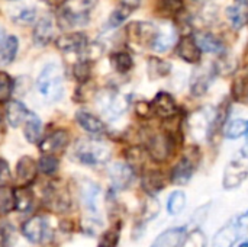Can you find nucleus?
Here are the masks:
<instances>
[{
	"label": "nucleus",
	"mask_w": 248,
	"mask_h": 247,
	"mask_svg": "<svg viewBox=\"0 0 248 247\" xmlns=\"http://www.w3.org/2000/svg\"><path fill=\"white\" fill-rule=\"evenodd\" d=\"M248 134V121L234 119L224 127V135L228 140H237Z\"/></svg>",
	"instance_id": "nucleus-27"
},
{
	"label": "nucleus",
	"mask_w": 248,
	"mask_h": 247,
	"mask_svg": "<svg viewBox=\"0 0 248 247\" xmlns=\"http://www.w3.org/2000/svg\"><path fill=\"white\" fill-rule=\"evenodd\" d=\"M227 16H228V20L230 23L232 25L234 29H240L246 25L247 22V16H248V10L241 7V6H230L227 9Z\"/></svg>",
	"instance_id": "nucleus-33"
},
{
	"label": "nucleus",
	"mask_w": 248,
	"mask_h": 247,
	"mask_svg": "<svg viewBox=\"0 0 248 247\" xmlns=\"http://www.w3.org/2000/svg\"><path fill=\"white\" fill-rule=\"evenodd\" d=\"M118 242H119V231L118 230H109L102 236L99 247H116Z\"/></svg>",
	"instance_id": "nucleus-45"
},
{
	"label": "nucleus",
	"mask_w": 248,
	"mask_h": 247,
	"mask_svg": "<svg viewBox=\"0 0 248 247\" xmlns=\"http://www.w3.org/2000/svg\"><path fill=\"white\" fill-rule=\"evenodd\" d=\"M110 183L115 189H128L134 182V169L128 163H115L108 169Z\"/></svg>",
	"instance_id": "nucleus-9"
},
{
	"label": "nucleus",
	"mask_w": 248,
	"mask_h": 247,
	"mask_svg": "<svg viewBox=\"0 0 248 247\" xmlns=\"http://www.w3.org/2000/svg\"><path fill=\"white\" fill-rule=\"evenodd\" d=\"M10 181H12L10 169H9L7 163L3 159H0V185H9Z\"/></svg>",
	"instance_id": "nucleus-48"
},
{
	"label": "nucleus",
	"mask_w": 248,
	"mask_h": 247,
	"mask_svg": "<svg viewBox=\"0 0 248 247\" xmlns=\"http://www.w3.org/2000/svg\"><path fill=\"white\" fill-rule=\"evenodd\" d=\"M99 106L102 109L103 114L110 115V116H116L121 115L126 111L128 108V102L125 100L124 96L115 93V92H105L99 96Z\"/></svg>",
	"instance_id": "nucleus-10"
},
{
	"label": "nucleus",
	"mask_w": 248,
	"mask_h": 247,
	"mask_svg": "<svg viewBox=\"0 0 248 247\" xmlns=\"http://www.w3.org/2000/svg\"><path fill=\"white\" fill-rule=\"evenodd\" d=\"M141 186L142 191L148 195V197H155L158 192H161L166 186V179L164 175L160 170L155 169H150L142 175L141 179Z\"/></svg>",
	"instance_id": "nucleus-14"
},
{
	"label": "nucleus",
	"mask_w": 248,
	"mask_h": 247,
	"mask_svg": "<svg viewBox=\"0 0 248 247\" xmlns=\"http://www.w3.org/2000/svg\"><path fill=\"white\" fill-rule=\"evenodd\" d=\"M76 156L86 166H97L110 159V148L97 140H80L76 144Z\"/></svg>",
	"instance_id": "nucleus-4"
},
{
	"label": "nucleus",
	"mask_w": 248,
	"mask_h": 247,
	"mask_svg": "<svg viewBox=\"0 0 248 247\" xmlns=\"http://www.w3.org/2000/svg\"><path fill=\"white\" fill-rule=\"evenodd\" d=\"M176 38L177 36L173 29H160L158 32H155L151 41V48L157 52H164L174 45Z\"/></svg>",
	"instance_id": "nucleus-23"
},
{
	"label": "nucleus",
	"mask_w": 248,
	"mask_h": 247,
	"mask_svg": "<svg viewBox=\"0 0 248 247\" xmlns=\"http://www.w3.org/2000/svg\"><path fill=\"white\" fill-rule=\"evenodd\" d=\"M29 111L26 109V106L19 102V100H12L9 102L7 108H6V119L9 122L10 127H19L22 122H25L29 116Z\"/></svg>",
	"instance_id": "nucleus-21"
},
{
	"label": "nucleus",
	"mask_w": 248,
	"mask_h": 247,
	"mask_svg": "<svg viewBox=\"0 0 248 247\" xmlns=\"http://www.w3.org/2000/svg\"><path fill=\"white\" fill-rule=\"evenodd\" d=\"M38 173V165L32 157L23 156L16 165V182L19 188H26L31 185Z\"/></svg>",
	"instance_id": "nucleus-11"
},
{
	"label": "nucleus",
	"mask_w": 248,
	"mask_h": 247,
	"mask_svg": "<svg viewBox=\"0 0 248 247\" xmlns=\"http://www.w3.org/2000/svg\"><path fill=\"white\" fill-rule=\"evenodd\" d=\"M1 38H3V29L0 28V42H1Z\"/></svg>",
	"instance_id": "nucleus-53"
},
{
	"label": "nucleus",
	"mask_w": 248,
	"mask_h": 247,
	"mask_svg": "<svg viewBox=\"0 0 248 247\" xmlns=\"http://www.w3.org/2000/svg\"><path fill=\"white\" fill-rule=\"evenodd\" d=\"M76 118H77V122L78 125L87 131L89 134H93V135H99V134H103L105 132V124L103 121H100L97 116H94L93 114L90 112H86V111H78L76 114Z\"/></svg>",
	"instance_id": "nucleus-20"
},
{
	"label": "nucleus",
	"mask_w": 248,
	"mask_h": 247,
	"mask_svg": "<svg viewBox=\"0 0 248 247\" xmlns=\"http://www.w3.org/2000/svg\"><path fill=\"white\" fill-rule=\"evenodd\" d=\"M193 156H195V153L185 154L174 165V167L171 170V176H170V179L174 185H186L190 182V179L196 170V166H198L196 165L198 160Z\"/></svg>",
	"instance_id": "nucleus-7"
},
{
	"label": "nucleus",
	"mask_w": 248,
	"mask_h": 247,
	"mask_svg": "<svg viewBox=\"0 0 248 247\" xmlns=\"http://www.w3.org/2000/svg\"><path fill=\"white\" fill-rule=\"evenodd\" d=\"M70 135L65 130H58L52 134H49L48 137H45L41 144H39V150L45 154H55L60 153L65 148V146L68 144Z\"/></svg>",
	"instance_id": "nucleus-12"
},
{
	"label": "nucleus",
	"mask_w": 248,
	"mask_h": 247,
	"mask_svg": "<svg viewBox=\"0 0 248 247\" xmlns=\"http://www.w3.org/2000/svg\"><path fill=\"white\" fill-rule=\"evenodd\" d=\"M134 109H135V114H137L140 118H147V116L150 115V112L153 111V109H151V103H148V102H145V100L137 102L135 106H134Z\"/></svg>",
	"instance_id": "nucleus-47"
},
{
	"label": "nucleus",
	"mask_w": 248,
	"mask_h": 247,
	"mask_svg": "<svg viewBox=\"0 0 248 247\" xmlns=\"http://www.w3.org/2000/svg\"><path fill=\"white\" fill-rule=\"evenodd\" d=\"M73 74H74L76 80L80 82L81 84L87 83L89 79H90V74H92V66H90V63L89 61H84V60L78 61L74 66V68H73Z\"/></svg>",
	"instance_id": "nucleus-37"
},
{
	"label": "nucleus",
	"mask_w": 248,
	"mask_h": 247,
	"mask_svg": "<svg viewBox=\"0 0 248 247\" xmlns=\"http://www.w3.org/2000/svg\"><path fill=\"white\" fill-rule=\"evenodd\" d=\"M45 1L51 6H58V4H62L65 0H45Z\"/></svg>",
	"instance_id": "nucleus-51"
},
{
	"label": "nucleus",
	"mask_w": 248,
	"mask_h": 247,
	"mask_svg": "<svg viewBox=\"0 0 248 247\" xmlns=\"http://www.w3.org/2000/svg\"><path fill=\"white\" fill-rule=\"evenodd\" d=\"M195 1H198V3H206V1H209V0H195Z\"/></svg>",
	"instance_id": "nucleus-54"
},
{
	"label": "nucleus",
	"mask_w": 248,
	"mask_h": 247,
	"mask_svg": "<svg viewBox=\"0 0 248 247\" xmlns=\"http://www.w3.org/2000/svg\"><path fill=\"white\" fill-rule=\"evenodd\" d=\"M248 178V150L244 147L235 154L224 170L222 186L227 191L240 188Z\"/></svg>",
	"instance_id": "nucleus-5"
},
{
	"label": "nucleus",
	"mask_w": 248,
	"mask_h": 247,
	"mask_svg": "<svg viewBox=\"0 0 248 247\" xmlns=\"http://www.w3.org/2000/svg\"><path fill=\"white\" fill-rule=\"evenodd\" d=\"M15 242H16L15 227L10 224H1L0 226V246L13 247Z\"/></svg>",
	"instance_id": "nucleus-40"
},
{
	"label": "nucleus",
	"mask_w": 248,
	"mask_h": 247,
	"mask_svg": "<svg viewBox=\"0 0 248 247\" xmlns=\"http://www.w3.org/2000/svg\"><path fill=\"white\" fill-rule=\"evenodd\" d=\"M145 153H147V150H144V148H141L138 146H134V147L128 148L126 150V154H125L126 156V160H128V165L131 167L141 166L144 163V160H145Z\"/></svg>",
	"instance_id": "nucleus-38"
},
{
	"label": "nucleus",
	"mask_w": 248,
	"mask_h": 247,
	"mask_svg": "<svg viewBox=\"0 0 248 247\" xmlns=\"http://www.w3.org/2000/svg\"><path fill=\"white\" fill-rule=\"evenodd\" d=\"M141 1L142 0H119V6H122V7L128 9L129 12H132L141 4Z\"/></svg>",
	"instance_id": "nucleus-49"
},
{
	"label": "nucleus",
	"mask_w": 248,
	"mask_h": 247,
	"mask_svg": "<svg viewBox=\"0 0 248 247\" xmlns=\"http://www.w3.org/2000/svg\"><path fill=\"white\" fill-rule=\"evenodd\" d=\"M238 247H248V240L247 242H244V243H241Z\"/></svg>",
	"instance_id": "nucleus-52"
},
{
	"label": "nucleus",
	"mask_w": 248,
	"mask_h": 247,
	"mask_svg": "<svg viewBox=\"0 0 248 247\" xmlns=\"http://www.w3.org/2000/svg\"><path fill=\"white\" fill-rule=\"evenodd\" d=\"M15 207V189L9 185H0V214H9Z\"/></svg>",
	"instance_id": "nucleus-29"
},
{
	"label": "nucleus",
	"mask_w": 248,
	"mask_h": 247,
	"mask_svg": "<svg viewBox=\"0 0 248 247\" xmlns=\"http://www.w3.org/2000/svg\"><path fill=\"white\" fill-rule=\"evenodd\" d=\"M174 147H176V137L173 132L163 130L158 132H154L153 135H150L147 138V154L157 163H164L167 162L173 153H174Z\"/></svg>",
	"instance_id": "nucleus-3"
},
{
	"label": "nucleus",
	"mask_w": 248,
	"mask_h": 247,
	"mask_svg": "<svg viewBox=\"0 0 248 247\" xmlns=\"http://www.w3.org/2000/svg\"><path fill=\"white\" fill-rule=\"evenodd\" d=\"M35 19H36V9L33 7H25L13 17V20L19 25H32Z\"/></svg>",
	"instance_id": "nucleus-42"
},
{
	"label": "nucleus",
	"mask_w": 248,
	"mask_h": 247,
	"mask_svg": "<svg viewBox=\"0 0 248 247\" xmlns=\"http://www.w3.org/2000/svg\"><path fill=\"white\" fill-rule=\"evenodd\" d=\"M46 204L49 208H52L57 213H64L70 208L71 201L70 195L65 191H60L55 188H49L46 192Z\"/></svg>",
	"instance_id": "nucleus-22"
},
{
	"label": "nucleus",
	"mask_w": 248,
	"mask_h": 247,
	"mask_svg": "<svg viewBox=\"0 0 248 247\" xmlns=\"http://www.w3.org/2000/svg\"><path fill=\"white\" fill-rule=\"evenodd\" d=\"M96 0H65L61 4L60 22L65 20V26L83 25L89 19V13L93 10Z\"/></svg>",
	"instance_id": "nucleus-6"
},
{
	"label": "nucleus",
	"mask_w": 248,
	"mask_h": 247,
	"mask_svg": "<svg viewBox=\"0 0 248 247\" xmlns=\"http://www.w3.org/2000/svg\"><path fill=\"white\" fill-rule=\"evenodd\" d=\"M55 45L61 51L67 52H74V51H83V48L87 45V39L83 33L80 32H71V33H64L55 39Z\"/></svg>",
	"instance_id": "nucleus-18"
},
{
	"label": "nucleus",
	"mask_w": 248,
	"mask_h": 247,
	"mask_svg": "<svg viewBox=\"0 0 248 247\" xmlns=\"http://www.w3.org/2000/svg\"><path fill=\"white\" fill-rule=\"evenodd\" d=\"M33 41L38 45H46L52 41L54 38V20L51 16H44L41 17L35 28H33Z\"/></svg>",
	"instance_id": "nucleus-19"
},
{
	"label": "nucleus",
	"mask_w": 248,
	"mask_h": 247,
	"mask_svg": "<svg viewBox=\"0 0 248 247\" xmlns=\"http://www.w3.org/2000/svg\"><path fill=\"white\" fill-rule=\"evenodd\" d=\"M182 247H206V236L202 230L196 229L192 233L186 234Z\"/></svg>",
	"instance_id": "nucleus-36"
},
{
	"label": "nucleus",
	"mask_w": 248,
	"mask_h": 247,
	"mask_svg": "<svg viewBox=\"0 0 248 247\" xmlns=\"http://www.w3.org/2000/svg\"><path fill=\"white\" fill-rule=\"evenodd\" d=\"M129 13H131V12H129L128 9L119 6V7L110 15V17H109V25H110V26H119V25L129 16Z\"/></svg>",
	"instance_id": "nucleus-46"
},
{
	"label": "nucleus",
	"mask_w": 248,
	"mask_h": 247,
	"mask_svg": "<svg viewBox=\"0 0 248 247\" xmlns=\"http://www.w3.org/2000/svg\"><path fill=\"white\" fill-rule=\"evenodd\" d=\"M83 52H84V61H94L97 60L102 52H103V48L99 45V44H87L84 48H83Z\"/></svg>",
	"instance_id": "nucleus-44"
},
{
	"label": "nucleus",
	"mask_w": 248,
	"mask_h": 247,
	"mask_svg": "<svg viewBox=\"0 0 248 247\" xmlns=\"http://www.w3.org/2000/svg\"><path fill=\"white\" fill-rule=\"evenodd\" d=\"M158 211H160V204L155 199V197H148L142 205V221L154 220L158 215Z\"/></svg>",
	"instance_id": "nucleus-35"
},
{
	"label": "nucleus",
	"mask_w": 248,
	"mask_h": 247,
	"mask_svg": "<svg viewBox=\"0 0 248 247\" xmlns=\"http://www.w3.org/2000/svg\"><path fill=\"white\" fill-rule=\"evenodd\" d=\"M177 55L185 60L186 63L190 64H196L201 61L202 57V51L198 47L196 41L193 36H182L180 41L177 42Z\"/></svg>",
	"instance_id": "nucleus-13"
},
{
	"label": "nucleus",
	"mask_w": 248,
	"mask_h": 247,
	"mask_svg": "<svg viewBox=\"0 0 248 247\" xmlns=\"http://www.w3.org/2000/svg\"><path fill=\"white\" fill-rule=\"evenodd\" d=\"M248 230V210L232 217L221 227L212 242V247H234Z\"/></svg>",
	"instance_id": "nucleus-2"
},
{
	"label": "nucleus",
	"mask_w": 248,
	"mask_h": 247,
	"mask_svg": "<svg viewBox=\"0 0 248 247\" xmlns=\"http://www.w3.org/2000/svg\"><path fill=\"white\" fill-rule=\"evenodd\" d=\"M110 63H112L113 68L118 73H128L134 66L132 57L128 52H124V51L113 52L112 57H110Z\"/></svg>",
	"instance_id": "nucleus-34"
},
{
	"label": "nucleus",
	"mask_w": 248,
	"mask_h": 247,
	"mask_svg": "<svg viewBox=\"0 0 248 247\" xmlns=\"http://www.w3.org/2000/svg\"><path fill=\"white\" fill-rule=\"evenodd\" d=\"M186 237V227H173L163 231L151 245V247H182Z\"/></svg>",
	"instance_id": "nucleus-17"
},
{
	"label": "nucleus",
	"mask_w": 248,
	"mask_h": 247,
	"mask_svg": "<svg viewBox=\"0 0 248 247\" xmlns=\"http://www.w3.org/2000/svg\"><path fill=\"white\" fill-rule=\"evenodd\" d=\"M45 229L46 226H45L44 218L39 215H35L22 226V234L31 243H41L45 236Z\"/></svg>",
	"instance_id": "nucleus-16"
},
{
	"label": "nucleus",
	"mask_w": 248,
	"mask_h": 247,
	"mask_svg": "<svg viewBox=\"0 0 248 247\" xmlns=\"http://www.w3.org/2000/svg\"><path fill=\"white\" fill-rule=\"evenodd\" d=\"M235 4L241 6V7H244V9L248 10V0H235Z\"/></svg>",
	"instance_id": "nucleus-50"
},
{
	"label": "nucleus",
	"mask_w": 248,
	"mask_h": 247,
	"mask_svg": "<svg viewBox=\"0 0 248 247\" xmlns=\"http://www.w3.org/2000/svg\"><path fill=\"white\" fill-rule=\"evenodd\" d=\"M38 167L39 170L44 173V175H54L57 170H58V160L54 157V156H49V154H45L41 157L39 163H38Z\"/></svg>",
	"instance_id": "nucleus-41"
},
{
	"label": "nucleus",
	"mask_w": 248,
	"mask_h": 247,
	"mask_svg": "<svg viewBox=\"0 0 248 247\" xmlns=\"http://www.w3.org/2000/svg\"><path fill=\"white\" fill-rule=\"evenodd\" d=\"M171 70V66L170 63L161 60V58H150L148 61V74L151 79H161V77H166Z\"/></svg>",
	"instance_id": "nucleus-30"
},
{
	"label": "nucleus",
	"mask_w": 248,
	"mask_h": 247,
	"mask_svg": "<svg viewBox=\"0 0 248 247\" xmlns=\"http://www.w3.org/2000/svg\"><path fill=\"white\" fill-rule=\"evenodd\" d=\"M151 109L161 119H171L179 114V106L174 98L167 92H160L155 95L151 103Z\"/></svg>",
	"instance_id": "nucleus-8"
},
{
	"label": "nucleus",
	"mask_w": 248,
	"mask_h": 247,
	"mask_svg": "<svg viewBox=\"0 0 248 247\" xmlns=\"http://www.w3.org/2000/svg\"><path fill=\"white\" fill-rule=\"evenodd\" d=\"M80 195H81L84 208L92 215H97L99 214V197H100L99 186L93 182H84L80 188Z\"/></svg>",
	"instance_id": "nucleus-15"
},
{
	"label": "nucleus",
	"mask_w": 248,
	"mask_h": 247,
	"mask_svg": "<svg viewBox=\"0 0 248 247\" xmlns=\"http://www.w3.org/2000/svg\"><path fill=\"white\" fill-rule=\"evenodd\" d=\"M195 41H196L198 47L201 48V51H203V52L222 54L225 51L224 44L217 36H214L211 33H198L195 36Z\"/></svg>",
	"instance_id": "nucleus-24"
},
{
	"label": "nucleus",
	"mask_w": 248,
	"mask_h": 247,
	"mask_svg": "<svg viewBox=\"0 0 248 247\" xmlns=\"http://www.w3.org/2000/svg\"><path fill=\"white\" fill-rule=\"evenodd\" d=\"M13 92V80L7 73L0 71V102H7Z\"/></svg>",
	"instance_id": "nucleus-39"
},
{
	"label": "nucleus",
	"mask_w": 248,
	"mask_h": 247,
	"mask_svg": "<svg viewBox=\"0 0 248 247\" xmlns=\"http://www.w3.org/2000/svg\"><path fill=\"white\" fill-rule=\"evenodd\" d=\"M36 86L41 96L45 100L48 102L60 100L64 95V79H62L61 67L55 63L46 64L38 77Z\"/></svg>",
	"instance_id": "nucleus-1"
},
{
	"label": "nucleus",
	"mask_w": 248,
	"mask_h": 247,
	"mask_svg": "<svg viewBox=\"0 0 248 247\" xmlns=\"http://www.w3.org/2000/svg\"><path fill=\"white\" fill-rule=\"evenodd\" d=\"M212 82V73L206 70H196L190 80V90L195 96H202L206 93Z\"/></svg>",
	"instance_id": "nucleus-25"
},
{
	"label": "nucleus",
	"mask_w": 248,
	"mask_h": 247,
	"mask_svg": "<svg viewBox=\"0 0 248 247\" xmlns=\"http://www.w3.org/2000/svg\"><path fill=\"white\" fill-rule=\"evenodd\" d=\"M186 207V194L183 191H174L167 199V213L170 215H179Z\"/></svg>",
	"instance_id": "nucleus-32"
},
{
	"label": "nucleus",
	"mask_w": 248,
	"mask_h": 247,
	"mask_svg": "<svg viewBox=\"0 0 248 247\" xmlns=\"http://www.w3.org/2000/svg\"><path fill=\"white\" fill-rule=\"evenodd\" d=\"M17 47H19L17 38L13 36V35L7 36L0 45V60H1V63H4V64L12 63L15 60V57H16Z\"/></svg>",
	"instance_id": "nucleus-28"
},
{
	"label": "nucleus",
	"mask_w": 248,
	"mask_h": 247,
	"mask_svg": "<svg viewBox=\"0 0 248 247\" xmlns=\"http://www.w3.org/2000/svg\"><path fill=\"white\" fill-rule=\"evenodd\" d=\"M15 204L16 210L20 213H26L31 210L33 204V195L28 188H17L15 189Z\"/></svg>",
	"instance_id": "nucleus-31"
},
{
	"label": "nucleus",
	"mask_w": 248,
	"mask_h": 247,
	"mask_svg": "<svg viewBox=\"0 0 248 247\" xmlns=\"http://www.w3.org/2000/svg\"><path fill=\"white\" fill-rule=\"evenodd\" d=\"M182 0H158V9L167 15H176L182 10Z\"/></svg>",
	"instance_id": "nucleus-43"
},
{
	"label": "nucleus",
	"mask_w": 248,
	"mask_h": 247,
	"mask_svg": "<svg viewBox=\"0 0 248 247\" xmlns=\"http://www.w3.org/2000/svg\"><path fill=\"white\" fill-rule=\"evenodd\" d=\"M23 134H25V138L29 141V143H38L39 138H41V134H42V124H41V119L36 116V115H29L28 119L25 121V128H23Z\"/></svg>",
	"instance_id": "nucleus-26"
}]
</instances>
